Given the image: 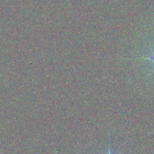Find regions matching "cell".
Wrapping results in <instances>:
<instances>
[{"label": "cell", "mask_w": 154, "mask_h": 154, "mask_svg": "<svg viewBox=\"0 0 154 154\" xmlns=\"http://www.w3.org/2000/svg\"><path fill=\"white\" fill-rule=\"evenodd\" d=\"M145 60H152V61H154V56L150 57H147V58H145Z\"/></svg>", "instance_id": "1"}, {"label": "cell", "mask_w": 154, "mask_h": 154, "mask_svg": "<svg viewBox=\"0 0 154 154\" xmlns=\"http://www.w3.org/2000/svg\"><path fill=\"white\" fill-rule=\"evenodd\" d=\"M107 154H114V153H111V145H110V144H109V147H108V153H107Z\"/></svg>", "instance_id": "2"}]
</instances>
